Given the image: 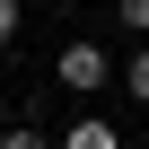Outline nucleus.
I'll list each match as a JSON object with an SVG mask.
<instances>
[{
	"mask_svg": "<svg viewBox=\"0 0 149 149\" xmlns=\"http://www.w3.org/2000/svg\"><path fill=\"white\" fill-rule=\"evenodd\" d=\"M61 88H79V97L105 88V53L97 44H61Z\"/></svg>",
	"mask_w": 149,
	"mask_h": 149,
	"instance_id": "1",
	"label": "nucleus"
},
{
	"mask_svg": "<svg viewBox=\"0 0 149 149\" xmlns=\"http://www.w3.org/2000/svg\"><path fill=\"white\" fill-rule=\"evenodd\" d=\"M61 149H123V140H114V123H70Z\"/></svg>",
	"mask_w": 149,
	"mask_h": 149,
	"instance_id": "2",
	"label": "nucleus"
},
{
	"mask_svg": "<svg viewBox=\"0 0 149 149\" xmlns=\"http://www.w3.org/2000/svg\"><path fill=\"white\" fill-rule=\"evenodd\" d=\"M123 79H132V97L149 105V53H132V70H123Z\"/></svg>",
	"mask_w": 149,
	"mask_h": 149,
	"instance_id": "3",
	"label": "nucleus"
},
{
	"mask_svg": "<svg viewBox=\"0 0 149 149\" xmlns=\"http://www.w3.org/2000/svg\"><path fill=\"white\" fill-rule=\"evenodd\" d=\"M114 9H123V26H140V35H149V0H114Z\"/></svg>",
	"mask_w": 149,
	"mask_h": 149,
	"instance_id": "4",
	"label": "nucleus"
},
{
	"mask_svg": "<svg viewBox=\"0 0 149 149\" xmlns=\"http://www.w3.org/2000/svg\"><path fill=\"white\" fill-rule=\"evenodd\" d=\"M0 149H53L44 132H0Z\"/></svg>",
	"mask_w": 149,
	"mask_h": 149,
	"instance_id": "5",
	"label": "nucleus"
},
{
	"mask_svg": "<svg viewBox=\"0 0 149 149\" xmlns=\"http://www.w3.org/2000/svg\"><path fill=\"white\" fill-rule=\"evenodd\" d=\"M18 35V0H0V44H9Z\"/></svg>",
	"mask_w": 149,
	"mask_h": 149,
	"instance_id": "6",
	"label": "nucleus"
}]
</instances>
